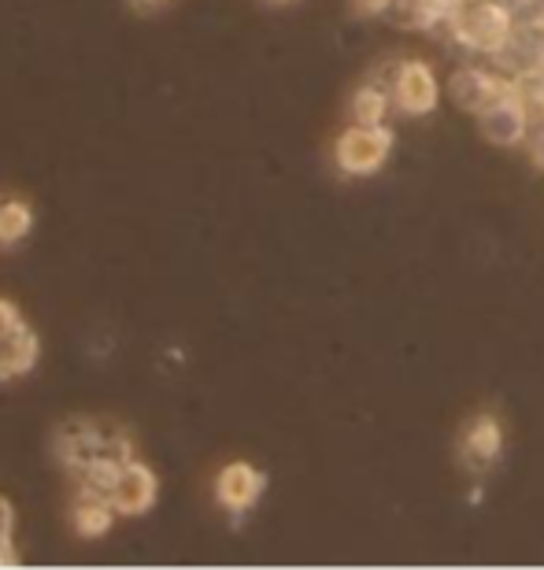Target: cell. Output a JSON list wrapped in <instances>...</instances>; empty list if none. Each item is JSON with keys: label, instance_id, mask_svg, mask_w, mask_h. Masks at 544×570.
Masks as SVG:
<instances>
[{"label": "cell", "instance_id": "15", "mask_svg": "<svg viewBox=\"0 0 544 570\" xmlns=\"http://www.w3.org/2000/svg\"><path fill=\"white\" fill-rule=\"evenodd\" d=\"M530 159H534V164L544 170V127L534 134V138H530Z\"/></svg>", "mask_w": 544, "mask_h": 570}, {"label": "cell", "instance_id": "17", "mask_svg": "<svg viewBox=\"0 0 544 570\" xmlns=\"http://www.w3.org/2000/svg\"><path fill=\"white\" fill-rule=\"evenodd\" d=\"M267 4H289V0H267Z\"/></svg>", "mask_w": 544, "mask_h": 570}, {"label": "cell", "instance_id": "2", "mask_svg": "<svg viewBox=\"0 0 544 570\" xmlns=\"http://www.w3.org/2000/svg\"><path fill=\"white\" fill-rule=\"evenodd\" d=\"M393 130L378 122V127H367V122H348V127L337 134L334 141V164L345 178H370L389 164L393 156Z\"/></svg>", "mask_w": 544, "mask_h": 570}, {"label": "cell", "instance_id": "9", "mask_svg": "<svg viewBox=\"0 0 544 570\" xmlns=\"http://www.w3.org/2000/svg\"><path fill=\"white\" fill-rule=\"evenodd\" d=\"M504 452V426L496 415H474L459 433V463L467 466L474 478H482L489 466L501 460Z\"/></svg>", "mask_w": 544, "mask_h": 570}, {"label": "cell", "instance_id": "7", "mask_svg": "<svg viewBox=\"0 0 544 570\" xmlns=\"http://www.w3.org/2000/svg\"><path fill=\"white\" fill-rule=\"evenodd\" d=\"M211 493L226 515H248L259 504V497L267 493V474L248 460H234L215 474Z\"/></svg>", "mask_w": 544, "mask_h": 570}, {"label": "cell", "instance_id": "8", "mask_svg": "<svg viewBox=\"0 0 544 570\" xmlns=\"http://www.w3.org/2000/svg\"><path fill=\"white\" fill-rule=\"evenodd\" d=\"M111 504H116L119 519H141L149 515L156 508V500H160V478L149 463H141L138 455L133 460L122 463V474L119 482L111 485Z\"/></svg>", "mask_w": 544, "mask_h": 570}, {"label": "cell", "instance_id": "3", "mask_svg": "<svg viewBox=\"0 0 544 570\" xmlns=\"http://www.w3.org/2000/svg\"><path fill=\"white\" fill-rule=\"evenodd\" d=\"M41 360V337L16 301L0 296V385H11L33 374Z\"/></svg>", "mask_w": 544, "mask_h": 570}, {"label": "cell", "instance_id": "14", "mask_svg": "<svg viewBox=\"0 0 544 570\" xmlns=\"http://www.w3.org/2000/svg\"><path fill=\"white\" fill-rule=\"evenodd\" d=\"M396 0H353L356 16H389Z\"/></svg>", "mask_w": 544, "mask_h": 570}, {"label": "cell", "instance_id": "10", "mask_svg": "<svg viewBox=\"0 0 544 570\" xmlns=\"http://www.w3.org/2000/svg\"><path fill=\"white\" fill-rule=\"evenodd\" d=\"M119 511L111 504L108 493H100V489H89V485H78V493L71 500V527L78 538L86 541H100L108 538L111 527H116Z\"/></svg>", "mask_w": 544, "mask_h": 570}, {"label": "cell", "instance_id": "12", "mask_svg": "<svg viewBox=\"0 0 544 570\" xmlns=\"http://www.w3.org/2000/svg\"><path fill=\"white\" fill-rule=\"evenodd\" d=\"M393 111V94L389 86L378 82H363L353 100H348V122H367V127H378V122L389 119Z\"/></svg>", "mask_w": 544, "mask_h": 570}, {"label": "cell", "instance_id": "16", "mask_svg": "<svg viewBox=\"0 0 544 570\" xmlns=\"http://www.w3.org/2000/svg\"><path fill=\"white\" fill-rule=\"evenodd\" d=\"M127 4H130L133 11H160V8L171 4V0H127Z\"/></svg>", "mask_w": 544, "mask_h": 570}, {"label": "cell", "instance_id": "5", "mask_svg": "<svg viewBox=\"0 0 544 570\" xmlns=\"http://www.w3.org/2000/svg\"><path fill=\"white\" fill-rule=\"evenodd\" d=\"M518 89L515 78L501 75L496 67H482V63H463L452 71L448 78V97L456 100L463 111H471V116H478L496 100L512 97Z\"/></svg>", "mask_w": 544, "mask_h": 570}, {"label": "cell", "instance_id": "4", "mask_svg": "<svg viewBox=\"0 0 544 570\" xmlns=\"http://www.w3.org/2000/svg\"><path fill=\"white\" fill-rule=\"evenodd\" d=\"M393 111L407 119H423L441 105V78L426 60H400L389 75Z\"/></svg>", "mask_w": 544, "mask_h": 570}, {"label": "cell", "instance_id": "6", "mask_svg": "<svg viewBox=\"0 0 544 570\" xmlns=\"http://www.w3.org/2000/svg\"><path fill=\"white\" fill-rule=\"evenodd\" d=\"M478 134L496 148L530 141V134H534V108H530V100L523 97V89H515L512 97L496 100V105L478 111Z\"/></svg>", "mask_w": 544, "mask_h": 570}, {"label": "cell", "instance_id": "13", "mask_svg": "<svg viewBox=\"0 0 544 570\" xmlns=\"http://www.w3.org/2000/svg\"><path fill=\"white\" fill-rule=\"evenodd\" d=\"M16 508L11 500L0 493V567H19V552H16Z\"/></svg>", "mask_w": 544, "mask_h": 570}, {"label": "cell", "instance_id": "11", "mask_svg": "<svg viewBox=\"0 0 544 570\" xmlns=\"http://www.w3.org/2000/svg\"><path fill=\"white\" fill-rule=\"evenodd\" d=\"M33 204L27 197H0V253L19 248L33 234Z\"/></svg>", "mask_w": 544, "mask_h": 570}, {"label": "cell", "instance_id": "1", "mask_svg": "<svg viewBox=\"0 0 544 570\" xmlns=\"http://www.w3.org/2000/svg\"><path fill=\"white\" fill-rule=\"evenodd\" d=\"M52 455L63 471H71L78 478L89 463L105 460V455L130 460L133 441H130V433L119 423H111V419H63L52 433Z\"/></svg>", "mask_w": 544, "mask_h": 570}]
</instances>
